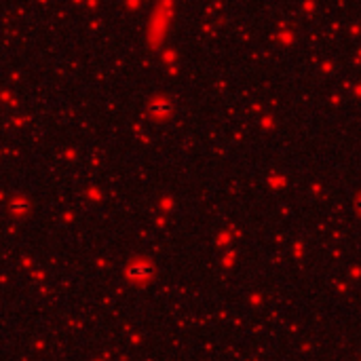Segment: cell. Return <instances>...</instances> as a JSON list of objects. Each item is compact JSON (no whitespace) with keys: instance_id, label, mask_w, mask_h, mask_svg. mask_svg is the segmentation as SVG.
Returning a JSON list of instances; mask_svg holds the SVG:
<instances>
[{"instance_id":"obj_1","label":"cell","mask_w":361,"mask_h":361,"mask_svg":"<svg viewBox=\"0 0 361 361\" xmlns=\"http://www.w3.org/2000/svg\"><path fill=\"white\" fill-rule=\"evenodd\" d=\"M152 275V264H148L146 260H138L133 264L127 266V277L133 279V281H141V279H148Z\"/></svg>"},{"instance_id":"obj_2","label":"cell","mask_w":361,"mask_h":361,"mask_svg":"<svg viewBox=\"0 0 361 361\" xmlns=\"http://www.w3.org/2000/svg\"><path fill=\"white\" fill-rule=\"evenodd\" d=\"M30 201L28 199H13L11 203H9V209H11V214H15V216H24V214H28L30 211Z\"/></svg>"},{"instance_id":"obj_3","label":"cell","mask_w":361,"mask_h":361,"mask_svg":"<svg viewBox=\"0 0 361 361\" xmlns=\"http://www.w3.org/2000/svg\"><path fill=\"white\" fill-rule=\"evenodd\" d=\"M150 112L154 116H165L171 112V104L165 102V100H159V102H152L150 104Z\"/></svg>"},{"instance_id":"obj_4","label":"cell","mask_w":361,"mask_h":361,"mask_svg":"<svg viewBox=\"0 0 361 361\" xmlns=\"http://www.w3.org/2000/svg\"><path fill=\"white\" fill-rule=\"evenodd\" d=\"M357 209H359V211H361V199H359V201H357Z\"/></svg>"}]
</instances>
